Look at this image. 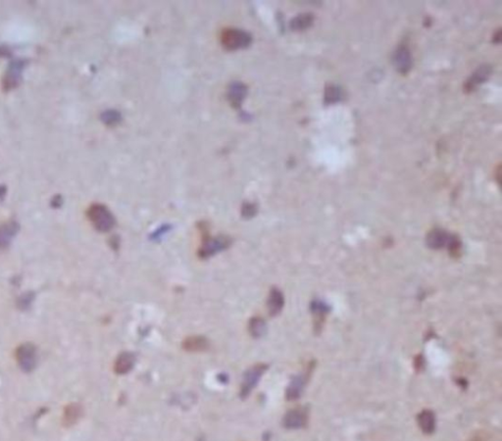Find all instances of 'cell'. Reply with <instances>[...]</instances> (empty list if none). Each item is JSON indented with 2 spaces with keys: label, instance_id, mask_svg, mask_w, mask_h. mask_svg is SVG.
Listing matches in <instances>:
<instances>
[{
  "label": "cell",
  "instance_id": "6da1fadb",
  "mask_svg": "<svg viewBox=\"0 0 502 441\" xmlns=\"http://www.w3.org/2000/svg\"><path fill=\"white\" fill-rule=\"evenodd\" d=\"M86 215L95 230L101 233H107L111 231L116 223L111 211L102 204H93L88 208Z\"/></svg>",
  "mask_w": 502,
  "mask_h": 441
},
{
  "label": "cell",
  "instance_id": "7a4b0ae2",
  "mask_svg": "<svg viewBox=\"0 0 502 441\" xmlns=\"http://www.w3.org/2000/svg\"><path fill=\"white\" fill-rule=\"evenodd\" d=\"M222 45L228 50H239L247 48L252 37L249 33L239 28H226L221 36Z\"/></svg>",
  "mask_w": 502,
  "mask_h": 441
},
{
  "label": "cell",
  "instance_id": "3957f363",
  "mask_svg": "<svg viewBox=\"0 0 502 441\" xmlns=\"http://www.w3.org/2000/svg\"><path fill=\"white\" fill-rule=\"evenodd\" d=\"M27 64V61L25 59H16L8 65L2 79V88L4 91L9 92L20 85L22 83V73Z\"/></svg>",
  "mask_w": 502,
  "mask_h": 441
},
{
  "label": "cell",
  "instance_id": "277c9868",
  "mask_svg": "<svg viewBox=\"0 0 502 441\" xmlns=\"http://www.w3.org/2000/svg\"><path fill=\"white\" fill-rule=\"evenodd\" d=\"M231 243V238L225 235H220L217 237L205 236L201 247L198 251V255L201 259H208L218 252L229 248Z\"/></svg>",
  "mask_w": 502,
  "mask_h": 441
},
{
  "label": "cell",
  "instance_id": "5b68a950",
  "mask_svg": "<svg viewBox=\"0 0 502 441\" xmlns=\"http://www.w3.org/2000/svg\"><path fill=\"white\" fill-rule=\"evenodd\" d=\"M16 359L24 372H31L37 365V349L32 343L20 345L16 351Z\"/></svg>",
  "mask_w": 502,
  "mask_h": 441
},
{
  "label": "cell",
  "instance_id": "8992f818",
  "mask_svg": "<svg viewBox=\"0 0 502 441\" xmlns=\"http://www.w3.org/2000/svg\"><path fill=\"white\" fill-rule=\"evenodd\" d=\"M394 64L395 69L400 74H407L412 68L413 60L412 55L406 45H399L395 50L394 55Z\"/></svg>",
  "mask_w": 502,
  "mask_h": 441
},
{
  "label": "cell",
  "instance_id": "52a82bcc",
  "mask_svg": "<svg viewBox=\"0 0 502 441\" xmlns=\"http://www.w3.org/2000/svg\"><path fill=\"white\" fill-rule=\"evenodd\" d=\"M491 72H492V68H491V66H489V64H485V65H482L481 67H479L473 73V75L467 80V82L464 85V90L468 93L473 92L474 90H476L478 85L485 83L489 79Z\"/></svg>",
  "mask_w": 502,
  "mask_h": 441
},
{
  "label": "cell",
  "instance_id": "ba28073f",
  "mask_svg": "<svg viewBox=\"0 0 502 441\" xmlns=\"http://www.w3.org/2000/svg\"><path fill=\"white\" fill-rule=\"evenodd\" d=\"M266 369H267L266 365L258 364L245 372L243 389H242L243 395H248L251 389L256 386L261 375L266 371Z\"/></svg>",
  "mask_w": 502,
  "mask_h": 441
},
{
  "label": "cell",
  "instance_id": "9c48e42d",
  "mask_svg": "<svg viewBox=\"0 0 502 441\" xmlns=\"http://www.w3.org/2000/svg\"><path fill=\"white\" fill-rule=\"evenodd\" d=\"M20 226L16 220L0 224V250L8 248L14 236L18 234Z\"/></svg>",
  "mask_w": 502,
  "mask_h": 441
},
{
  "label": "cell",
  "instance_id": "30bf717a",
  "mask_svg": "<svg viewBox=\"0 0 502 441\" xmlns=\"http://www.w3.org/2000/svg\"><path fill=\"white\" fill-rule=\"evenodd\" d=\"M455 236H451L442 230H434L427 236V243L431 248H442L447 243L451 245Z\"/></svg>",
  "mask_w": 502,
  "mask_h": 441
},
{
  "label": "cell",
  "instance_id": "8fae6325",
  "mask_svg": "<svg viewBox=\"0 0 502 441\" xmlns=\"http://www.w3.org/2000/svg\"><path fill=\"white\" fill-rule=\"evenodd\" d=\"M247 94V87L243 83L234 82L231 83L228 88L227 97L230 101L231 106L234 108L241 107L243 101L245 100Z\"/></svg>",
  "mask_w": 502,
  "mask_h": 441
},
{
  "label": "cell",
  "instance_id": "7c38bea8",
  "mask_svg": "<svg viewBox=\"0 0 502 441\" xmlns=\"http://www.w3.org/2000/svg\"><path fill=\"white\" fill-rule=\"evenodd\" d=\"M285 298L282 291L278 289H272L267 300V308L270 316H277L283 310Z\"/></svg>",
  "mask_w": 502,
  "mask_h": 441
},
{
  "label": "cell",
  "instance_id": "4fadbf2b",
  "mask_svg": "<svg viewBox=\"0 0 502 441\" xmlns=\"http://www.w3.org/2000/svg\"><path fill=\"white\" fill-rule=\"evenodd\" d=\"M135 362L136 358L134 354L130 352H124L116 359L114 370L119 374H125L133 369Z\"/></svg>",
  "mask_w": 502,
  "mask_h": 441
},
{
  "label": "cell",
  "instance_id": "5bb4252c",
  "mask_svg": "<svg viewBox=\"0 0 502 441\" xmlns=\"http://www.w3.org/2000/svg\"><path fill=\"white\" fill-rule=\"evenodd\" d=\"M183 347L189 352H202L208 349L209 342L203 336L195 335L186 338L183 343Z\"/></svg>",
  "mask_w": 502,
  "mask_h": 441
},
{
  "label": "cell",
  "instance_id": "9a60e30c",
  "mask_svg": "<svg viewBox=\"0 0 502 441\" xmlns=\"http://www.w3.org/2000/svg\"><path fill=\"white\" fill-rule=\"evenodd\" d=\"M418 424L425 433H433L435 428V418L433 412L424 410L418 415Z\"/></svg>",
  "mask_w": 502,
  "mask_h": 441
},
{
  "label": "cell",
  "instance_id": "2e32d148",
  "mask_svg": "<svg viewBox=\"0 0 502 441\" xmlns=\"http://www.w3.org/2000/svg\"><path fill=\"white\" fill-rule=\"evenodd\" d=\"M305 424V416L300 411L292 410L287 412L284 418V425L287 428H300Z\"/></svg>",
  "mask_w": 502,
  "mask_h": 441
},
{
  "label": "cell",
  "instance_id": "e0dca14e",
  "mask_svg": "<svg viewBox=\"0 0 502 441\" xmlns=\"http://www.w3.org/2000/svg\"><path fill=\"white\" fill-rule=\"evenodd\" d=\"M314 22V16L310 13H303L294 17L290 22V28L292 30H304L310 28Z\"/></svg>",
  "mask_w": 502,
  "mask_h": 441
},
{
  "label": "cell",
  "instance_id": "ac0fdd59",
  "mask_svg": "<svg viewBox=\"0 0 502 441\" xmlns=\"http://www.w3.org/2000/svg\"><path fill=\"white\" fill-rule=\"evenodd\" d=\"M248 331L250 332V334L255 338H259V337L263 336L267 331L265 321L260 317L251 318L249 323H248Z\"/></svg>",
  "mask_w": 502,
  "mask_h": 441
},
{
  "label": "cell",
  "instance_id": "d6986e66",
  "mask_svg": "<svg viewBox=\"0 0 502 441\" xmlns=\"http://www.w3.org/2000/svg\"><path fill=\"white\" fill-rule=\"evenodd\" d=\"M343 98V91L341 87L336 84H328L325 89V103L335 104Z\"/></svg>",
  "mask_w": 502,
  "mask_h": 441
},
{
  "label": "cell",
  "instance_id": "ffe728a7",
  "mask_svg": "<svg viewBox=\"0 0 502 441\" xmlns=\"http://www.w3.org/2000/svg\"><path fill=\"white\" fill-rule=\"evenodd\" d=\"M304 383H305V381H304V377L302 375H299V376L294 377L292 380V382L290 383V385L287 388V391H286L287 399L293 400L299 398L300 396V393L303 389Z\"/></svg>",
  "mask_w": 502,
  "mask_h": 441
},
{
  "label": "cell",
  "instance_id": "44dd1931",
  "mask_svg": "<svg viewBox=\"0 0 502 441\" xmlns=\"http://www.w3.org/2000/svg\"><path fill=\"white\" fill-rule=\"evenodd\" d=\"M82 415V408L78 404H71L64 413V424L67 426L74 425Z\"/></svg>",
  "mask_w": 502,
  "mask_h": 441
},
{
  "label": "cell",
  "instance_id": "7402d4cb",
  "mask_svg": "<svg viewBox=\"0 0 502 441\" xmlns=\"http://www.w3.org/2000/svg\"><path fill=\"white\" fill-rule=\"evenodd\" d=\"M100 120L103 124H106L108 127H115V125L120 124V122L122 121V116H121L119 111L110 109V110L104 111L101 113Z\"/></svg>",
  "mask_w": 502,
  "mask_h": 441
},
{
  "label": "cell",
  "instance_id": "603a6c76",
  "mask_svg": "<svg viewBox=\"0 0 502 441\" xmlns=\"http://www.w3.org/2000/svg\"><path fill=\"white\" fill-rule=\"evenodd\" d=\"M35 299V293L32 292V291H27L25 294H22L18 300H17V306L21 309V310H26L27 309L31 304L33 303Z\"/></svg>",
  "mask_w": 502,
  "mask_h": 441
},
{
  "label": "cell",
  "instance_id": "cb8c5ba5",
  "mask_svg": "<svg viewBox=\"0 0 502 441\" xmlns=\"http://www.w3.org/2000/svg\"><path fill=\"white\" fill-rule=\"evenodd\" d=\"M257 213V206L254 203H245L242 208V215L245 219H251Z\"/></svg>",
  "mask_w": 502,
  "mask_h": 441
},
{
  "label": "cell",
  "instance_id": "d4e9b609",
  "mask_svg": "<svg viewBox=\"0 0 502 441\" xmlns=\"http://www.w3.org/2000/svg\"><path fill=\"white\" fill-rule=\"evenodd\" d=\"M10 56H12V51H11V49H10L8 46L1 45V46H0V57L6 58V57H10Z\"/></svg>",
  "mask_w": 502,
  "mask_h": 441
},
{
  "label": "cell",
  "instance_id": "484cf974",
  "mask_svg": "<svg viewBox=\"0 0 502 441\" xmlns=\"http://www.w3.org/2000/svg\"><path fill=\"white\" fill-rule=\"evenodd\" d=\"M62 203H63L62 197L60 195H55L54 197L52 198L50 204H51V206L53 207V208H59V207H61Z\"/></svg>",
  "mask_w": 502,
  "mask_h": 441
},
{
  "label": "cell",
  "instance_id": "4316f807",
  "mask_svg": "<svg viewBox=\"0 0 502 441\" xmlns=\"http://www.w3.org/2000/svg\"><path fill=\"white\" fill-rule=\"evenodd\" d=\"M6 194V187L4 185H0V199H3Z\"/></svg>",
  "mask_w": 502,
  "mask_h": 441
}]
</instances>
